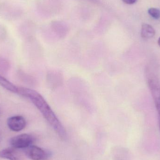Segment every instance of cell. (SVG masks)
I'll return each instance as SVG.
<instances>
[{
  "instance_id": "52a82bcc",
  "label": "cell",
  "mask_w": 160,
  "mask_h": 160,
  "mask_svg": "<svg viewBox=\"0 0 160 160\" xmlns=\"http://www.w3.org/2000/svg\"><path fill=\"white\" fill-rule=\"evenodd\" d=\"M156 30L154 27L148 23H144L141 28V36L144 39H150L156 35Z\"/></svg>"
},
{
  "instance_id": "3957f363",
  "label": "cell",
  "mask_w": 160,
  "mask_h": 160,
  "mask_svg": "<svg viewBox=\"0 0 160 160\" xmlns=\"http://www.w3.org/2000/svg\"><path fill=\"white\" fill-rule=\"evenodd\" d=\"M33 140L32 136L30 134L24 133L14 136L11 138L10 144L12 147L16 149L26 148L31 146Z\"/></svg>"
},
{
  "instance_id": "7c38bea8",
  "label": "cell",
  "mask_w": 160,
  "mask_h": 160,
  "mask_svg": "<svg viewBox=\"0 0 160 160\" xmlns=\"http://www.w3.org/2000/svg\"><path fill=\"white\" fill-rule=\"evenodd\" d=\"M125 3L128 5H132L135 3L137 0H122Z\"/></svg>"
},
{
  "instance_id": "277c9868",
  "label": "cell",
  "mask_w": 160,
  "mask_h": 160,
  "mask_svg": "<svg viewBox=\"0 0 160 160\" xmlns=\"http://www.w3.org/2000/svg\"><path fill=\"white\" fill-rule=\"evenodd\" d=\"M7 125L11 130L14 132H19L25 128L26 122L23 117L15 116L8 119Z\"/></svg>"
},
{
  "instance_id": "9a60e30c",
  "label": "cell",
  "mask_w": 160,
  "mask_h": 160,
  "mask_svg": "<svg viewBox=\"0 0 160 160\" xmlns=\"http://www.w3.org/2000/svg\"><path fill=\"white\" fill-rule=\"evenodd\" d=\"M159 128H160V119H159Z\"/></svg>"
},
{
  "instance_id": "9c48e42d",
  "label": "cell",
  "mask_w": 160,
  "mask_h": 160,
  "mask_svg": "<svg viewBox=\"0 0 160 160\" xmlns=\"http://www.w3.org/2000/svg\"><path fill=\"white\" fill-rule=\"evenodd\" d=\"M0 85L10 92L18 93V88L1 75H0Z\"/></svg>"
},
{
  "instance_id": "8fae6325",
  "label": "cell",
  "mask_w": 160,
  "mask_h": 160,
  "mask_svg": "<svg viewBox=\"0 0 160 160\" xmlns=\"http://www.w3.org/2000/svg\"><path fill=\"white\" fill-rule=\"evenodd\" d=\"M156 108L159 115V119L160 120V97L158 99L155 101Z\"/></svg>"
},
{
  "instance_id": "5b68a950",
  "label": "cell",
  "mask_w": 160,
  "mask_h": 160,
  "mask_svg": "<svg viewBox=\"0 0 160 160\" xmlns=\"http://www.w3.org/2000/svg\"><path fill=\"white\" fill-rule=\"evenodd\" d=\"M148 85L151 91L154 101L160 97V84L156 76L150 75L148 78Z\"/></svg>"
},
{
  "instance_id": "ba28073f",
  "label": "cell",
  "mask_w": 160,
  "mask_h": 160,
  "mask_svg": "<svg viewBox=\"0 0 160 160\" xmlns=\"http://www.w3.org/2000/svg\"><path fill=\"white\" fill-rule=\"evenodd\" d=\"M113 160H129V152L123 148L115 149L113 153Z\"/></svg>"
},
{
  "instance_id": "4fadbf2b",
  "label": "cell",
  "mask_w": 160,
  "mask_h": 160,
  "mask_svg": "<svg viewBox=\"0 0 160 160\" xmlns=\"http://www.w3.org/2000/svg\"><path fill=\"white\" fill-rule=\"evenodd\" d=\"M158 46H159V47L160 48V37L158 39Z\"/></svg>"
},
{
  "instance_id": "30bf717a",
  "label": "cell",
  "mask_w": 160,
  "mask_h": 160,
  "mask_svg": "<svg viewBox=\"0 0 160 160\" xmlns=\"http://www.w3.org/2000/svg\"><path fill=\"white\" fill-rule=\"evenodd\" d=\"M148 13L155 19H159L160 18V10L156 8H149Z\"/></svg>"
},
{
  "instance_id": "7a4b0ae2",
  "label": "cell",
  "mask_w": 160,
  "mask_h": 160,
  "mask_svg": "<svg viewBox=\"0 0 160 160\" xmlns=\"http://www.w3.org/2000/svg\"><path fill=\"white\" fill-rule=\"evenodd\" d=\"M25 153L26 156L32 160H47L51 156L49 151L34 145L26 148Z\"/></svg>"
},
{
  "instance_id": "5bb4252c",
  "label": "cell",
  "mask_w": 160,
  "mask_h": 160,
  "mask_svg": "<svg viewBox=\"0 0 160 160\" xmlns=\"http://www.w3.org/2000/svg\"><path fill=\"white\" fill-rule=\"evenodd\" d=\"M1 137H2V134H1V131H0V142H1Z\"/></svg>"
},
{
  "instance_id": "6da1fadb",
  "label": "cell",
  "mask_w": 160,
  "mask_h": 160,
  "mask_svg": "<svg viewBox=\"0 0 160 160\" xmlns=\"http://www.w3.org/2000/svg\"><path fill=\"white\" fill-rule=\"evenodd\" d=\"M18 93L32 102L62 140L67 139V133L64 127L48 103L38 92L31 88L20 87L18 88Z\"/></svg>"
},
{
  "instance_id": "8992f818",
  "label": "cell",
  "mask_w": 160,
  "mask_h": 160,
  "mask_svg": "<svg viewBox=\"0 0 160 160\" xmlns=\"http://www.w3.org/2000/svg\"><path fill=\"white\" fill-rule=\"evenodd\" d=\"M0 158L8 160H24L15 148H7L0 152Z\"/></svg>"
}]
</instances>
